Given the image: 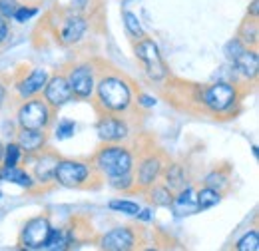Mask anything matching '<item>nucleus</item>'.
<instances>
[{"label":"nucleus","mask_w":259,"mask_h":251,"mask_svg":"<svg viewBox=\"0 0 259 251\" xmlns=\"http://www.w3.org/2000/svg\"><path fill=\"white\" fill-rule=\"evenodd\" d=\"M96 108L102 114H126L134 104L132 84L120 74H104L96 80Z\"/></svg>","instance_id":"nucleus-1"},{"label":"nucleus","mask_w":259,"mask_h":251,"mask_svg":"<svg viewBox=\"0 0 259 251\" xmlns=\"http://www.w3.org/2000/svg\"><path fill=\"white\" fill-rule=\"evenodd\" d=\"M94 170L104 178H116L132 174L136 168V157L130 148L122 144H104L94 156Z\"/></svg>","instance_id":"nucleus-2"},{"label":"nucleus","mask_w":259,"mask_h":251,"mask_svg":"<svg viewBox=\"0 0 259 251\" xmlns=\"http://www.w3.org/2000/svg\"><path fill=\"white\" fill-rule=\"evenodd\" d=\"M134 54L136 58L142 62L144 70H146V76L152 80V82H162L169 76V70L163 62L162 52H160V46L148 38V36H142L136 46H134Z\"/></svg>","instance_id":"nucleus-3"},{"label":"nucleus","mask_w":259,"mask_h":251,"mask_svg":"<svg viewBox=\"0 0 259 251\" xmlns=\"http://www.w3.org/2000/svg\"><path fill=\"white\" fill-rule=\"evenodd\" d=\"M54 120V110L42 98L22 100L16 112L18 128H32V130H48Z\"/></svg>","instance_id":"nucleus-4"},{"label":"nucleus","mask_w":259,"mask_h":251,"mask_svg":"<svg viewBox=\"0 0 259 251\" xmlns=\"http://www.w3.org/2000/svg\"><path fill=\"white\" fill-rule=\"evenodd\" d=\"M239 102V92L237 86L229 84V82H215L209 84L203 92H201V104L205 110H209L211 114H227L233 110V106Z\"/></svg>","instance_id":"nucleus-5"},{"label":"nucleus","mask_w":259,"mask_h":251,"mask_svg":"<svg viewBox=\"0 0 259 251\" xmlns=\"http://www.w3.org/2000/svg\"><path fill=\"white\" fill-rule=\"evenodd\" d=\"M94 165L80 159H60L54 172V182L62 188H82L90 182Z\"/></svg>","instance_id":"nucleus-6"},{"label":"nucleus","mask_w":259,"mask_h":251,"mask_svg":"<svg viewBox=\"0 0 259 251\" xmlns=\"http://www.w3.org/2000/svg\"><path fill=\"white\" fill-rule=\"evenodd\" d=\"M66 80L70 84V90H72L74 98L90 100L94 96V88H96V68L90 62L74 64L68 70Z\"/></svg>","instance_id":"nucleus-7"},{"label":"nucleus","mask_w":259,"mask_h":251,"mask_svg":"<svg viewBox=\"0 0 259 251\" xmlns=\"http://www.w3.org/2000/svg\"><path fill=\"white\" fill-rule=\"evenodd\" d=\"M52 229V223L48 220V216H36L32 220H28L24 223L18 243L22 249H32L40 251L44 249V243L48 239V233Z\"/></svg>","instance_id":"nucleus-8"},{"label":"nucleus","mask_w":259,"mask_h":251,"mask_svg":"<svg viewBox=\"0 0 259 251\" xmlns=\"http://www.w3.org/2000/svg\"><path fill=\"white\" fill-rule=\"evenodd\" d=\"M96 134L104 144H122L130 138V126L118 114H102L96 124Z\"/></svg>","instance_id":"nucleus-9"},{"label":"nucleus","mask_w":259,"mask_h":251,"mask_svg":"<svg viewBox=\"0 0 259 251\" xmlns=\"http://www.w3.org/2000/svg\"><path fill=\"white\" fill-rule=\"evenodd\" d=\"M42 94H44L42 100H44L52 110H58V108H62L68 102L74 100V94H72V90H70V84H68L64 74H54V76H50L48 82H46V86H44V90H42Z\"/></svg>","instance_id":"nucleus-10"},{"label":"nucleus","mask_w":259,"mask_h":251,"mask_svg":"<svg viewBox=\"0 0 259 251\" xmlns=\"http://www.w3.org/2000/svg\"><path fill=\"white\" fill-rule=\"evenodd\" d=\"M26 159L32 163V178L36 180V184L40 186H46L50 182H54V172H56V165L60 161V157L56 156L54 152H44L40 150L38 154H32V156H26Z\"/></svg>","instance_id":"nucleus-11"},{"label":"nucleus","mask_w":259,"mask_h":251,"mask_svg":"<svg viewBox=\"0 0 259 251\" xmlns=\"http://www.w3.org/2000/svg\"><path fill=\"white\" fill-rule=\"evenodd\" d=\"M134 182H136V188L140 189H148L150 186H154L163 172V159L158 154H150L144 159H140L138 168H134Z\"/></svg>","instance_id":"nucleus-12"},{"label":"nucleus","mask_w":259,"mask_h":251,"mask_svg":"<svg viewBox=\"0 0 259 251\" xmlns=\"http://www.w3.org/2000/svg\"><path fill=\"white\" fill-rule=\"evenodd\" d=\"M100 247L104 251H130L136 247V233L128 225L114 227L100 237Z\"/></svg>","instance_id":"nucleus-13"},{"label":"nucleus","mask_w":259,"mask_h":251,"mask_svg":"<svg viewBox=\"0 0 259 251\" xmlns=\"http://www.w3.org/2000/svg\"><path fill=\"white\" fill-rule=\"evenodd\" d=\"M48 78H50L48 70H44V68H32L22 80H18V82L14 84V90H16V94H18L20 100L36 98V96L42 94V90H44Z\"/></svg>","instance_id":"nucleus-14"},{"label":"nucleus","mask_w":259,"mask_h":251,"mask_svg":"<svg viewBox=\"0 0 259 251\" xmlns=\"http://www.w3.org/2000/svg\"><path fill=\"white\" fill-rule=\"evenodd\" d=\"M88 30V20L76 12H70L66 14L64 20H62V26H60V32H58V40L70 46V44H78L84 34Z\"/></svg>","instance_id":"nucleus-15"},{"label":"nucleus","mask_w":259,"mask_h":251,"mask_svg":"<svg viewBox=\"0 0 259 251\" xmlns=\"http://www.w3.org/2000/svg\"><path fill=\"white\" fill-rule=\"evenodd\" d=\"M48 142V134L46 130H32V128H18L16 132V144L22 148V152L26 156L38 154L40 150L46 148Z\"/></svg>","instance_id":"nucleus-16"},{"label":"nucleus","mask_w":259,"mask_h":251,"mask_svg":"<svg viewBox=\"0 0 259 251\" xmlns=\"http://www.w3.org/2000/svg\"><path fill=\"white\" fill-rule=\"evenodd\" d=\"M171 212L176 218H186V216H194L197 214V201H195V189L192 186H186L178 191V195H174L171 199Z\"/></svg>","instance_id":"nucleus-17"},{"label":"nucleus","mask_w":259,"mask_h":251,"mask_svg":"<svg viewBox=\"0 0 259 251\" xmlns=\"http://www.w3.org/2000/svg\"><path fill=\"white\" fill-rule=\"evenodd\" d=\"M233 70L243 76L245 80H255L257 78V70H259V54L257 48H245V52L231 64Z\"/></svg>","instance_id":"nucleus-18"},{"label":"nucleus","mask_w":259,"mask_h":251,"mask_svg":"<svg viewBox=\"0 0 259 251\" xmlns=\"http://www.w3.org/2000/svg\"><path fill=\"white\" fill-rule=\"evenodd\" d=\"M0 180L2 182H8V184H16L24 189H34L36 188V180L32 178L30 172H26L24 168L20 165H14V168H2L0 170Z\"/></svg>","instance_id":"nucleus-19"},{"label":"nucleus","mask_w":259,"mask_h":251,"mask_svg":"<svg viewBox=\"0 0 259 251\" xmlns=\"http://www.w3.org/2000/svg\"><path fill=\"white\" fill-rule=\"evenodd\" d=\"M72 243V235L68 229H56L52 227L48 233V239L44 243V251H64Z\"/></svg>","instance_id":"nucleus-20"},{"label":"nucleus","mask_w":259,"mask_h":251,"mask_svg":"<svg viewBox=\"0 0 259 251\" xmlns=\"http://www.w3.org/2000/svg\"><path fill=\"white\" fill-rule=\"evenodd\" d=\"M165 178V186L171 191H180L182 188H186V168L180 163H171L167 165V170L162 172Z\"/></svg>","instance_id":"nucleus-21"},{"label":"nucleus","mask_w":259,"mask_h":251,"mask_svg":"<svg viewBox=\"0 0 259 251\" xmlns=\"http://www.w3.org/2000/svg\"><path fill=\"white\" fill-rule=\"evenodd\" d=\"M195 201H197V210H199V212L211 210V207H215V205L222 201V191L203 186L201 189L195 191Z\"/></svg>","instance_id":"nucleus-22"},{"label":"nucleus","mask_w":259,"mask_h":251,"mask_svg":"<svg viewBox=\"0 0 259 251\" xmlns=\"http://www.w3.org/2000/svg\"><path fill=\"white\" fill-rule=\"evenodd\" d=\"M150 191V201L156 205V207H169L171 205V199H174V191L167 188L165 184H154L148 188Z\"/></svg>","instance_id":"nucleus-23"},{"label":"nucleus","mask_w":259,"mask_h":251,"mask_svg":"<svg viewBox=\"0 0 259 251\" xmlns=\"http://www.w3.org/2000/svg\"><path fill=\"white\" fill-rule=\"evenodd\" d=\"M237 38H241V42L249 48H257V38H259V24L257 18H249L247 22L241 24Z\"/></svg>","instance_id":"nucleus-24"},{"label":"nucleus","mask_w":259,"mask_h":251,"mask_svg":"<svg viewBox=\"0 0 259 251\" xmlns=\"http://www.w3.org/2000/svg\"><path fill=\"white\" fill-rule=\"evenodd\" d=\"M22 157H24L22 148L16 142H8L4 146V154H2V161L0 163H2V168H14V165H18L22 161Z\"/></svg>","instance_id":"nucleus-25"},{"label":"nucleus","mask_w":259,"mask_h":251,"mask_svg":"<svg viewBox=\"0 0 259 251\" xmlns=\"http://www.w3.org/2000/svg\"><path fill=\"white\" fill-rule=\"evenodd\" d=\"M229 172L227 170H213V172H209L207 176H205V180H203V184L207 186V188H213L218 189V191H224V189L229 188Z\"/></svg>","instance_id":"nucleus-26"},{"label":"nucleus","mask_w":259,"mask_h":251,"mask_svg":"<svg viewBox=\"0 0 259 251\" xmlns=\"http://www.w3.org/2000/svg\"><path fill=\"white\" fill-rule=\"evenodd\" d=\"M122 20H124L126 32H128L132 38L140 40L142 36H146V32H144V28H142V22H140L138 14H134V12H130V10H124V14H122Z\"/></svg>","instance_id":"nucleus-27"},{"label":"nucleus","mask_w":259,"mask_h":251,"mask_svg":"<svg viewBox=\"0 0 259 251\" xmlns=\"http://www.w3.org/2000/svg\"><path fill=\"white\" fill-rule=\"evenodd\" d=\"M245 48H249V46H245L243 42H241V38H231L229 42H227L226 46H224V54H226V60L229 64H233L243 52H245Z\"/></svg>","instance_id":"nucleus-28"},{"label":"nucleus","mask_w":259,"mask_h":251,"mask_svg":"<svg viewBox=\"0 0 259 251\" xmlns=\"http://www.w3.org/2000/svg\"><path fill=\"white\" fill-rule=\"evenodd\" d=\"M108 207L112 212H118V214H124V216H136L140 212V203H136L132 199H112L108 203Z\"/></svg>","instance_id":"nucleus-29"},{"label":"nucleus","mask_w":259,"mask_h":251,"mask_svg":"<svg viewBox=\"0 0 259 251\" xmlns=\"http://www.w3.org/2000/svg\"><path fill=\"white\" fill-rule=\"evenodd\" d=\"M237 251H259V231L257 229H249L237 243H235Z\"/></svg>","instance_id":"nucleus-30"},{"label":"nucleus","mask_w":259,"mask_h":251,"mask_svg":"<svg viewBox=\"0 0 259 251\" xmlns=\"http://www.w3.org/2000/svg\"><path fill=\"white\" fill-rule=\"evenodd\" d=\"M38 12H40V10H38L36 6H30V4H20V6L16 8V12L12 14V20H14V22H18V24H24V22H30Z\"/></svg>","instance_id":"nucleus-31"},{"label":"nucleus","mask_w":259,"mask_h":251,"mask_svg":"<svg viewBox=\"0 0 259 251\" xmlns=\"http://www.w3.org/2000/svg\"><path fill=\"white\" fill-rule=\"evenodd\" d=\"M110 186L118 191H130L136 189V182H134V172L132 174H124V176H116V178H108Z\"/></svg>","instance_id":"nucleus-32"},{"label":"nucleus","mask_w":259,"mask_h":251,"mask_svg":"<svg viewBox=\"0 0 259 251\" xmlns=\"http://www.w3.org/2000/svg\"><path fill=\"white\" fill-rule=\"evenodd\" d=\"M74 132H76V122L68 120V118H62L56 124V128H54V138L56 140H68V138L74 136Z\"/></svg>","instance_id":"nucleus-33"},{"label":"nucleus","mask_w":259,"mask_h":251,"mask_svg":"<svg viewBox=\"0 0 259 251\" xmlns=\"http://www.w3.org/2000/svg\"><path fill=\"white\" fill-rule=\"evenodd\" d=\"M18 6H20L18 0H0V16H4L6 20H10Z\"/></svg>","instance_id":"nucleus-34"},{"label":"nucleus","mask_w":259,"mask_h":251,"mask_svg":"<svg viewBox=\"0 0 259 251\" xmlns=\"http://www.w3.org/2000/svg\"><path fill=\"white\" fill-rule=\"evenodd\" d=\"M158 104V100L150 94H138V106L140 108H154Z\"/></svg>","instance_id":"nucleus-35"},{"label":"nucleus","mask_w":259,"mask_h":251,"mask_svg":"<svg viewBox=\"0 0 259 251\" xmlns=\"http://www.w3.org/2000/svg\"><path fill=\"white\" fill-rule=\"evenodd\" d=\"M6 38H8V22L4 16H0V46L6 42Z\"/></svg>","instance_id":"nucleus-36"},{"label":"nucleus","mask_w":259,"mask_h":251,"mask_svg":"<svg viewBox=\"0 0 259 251\" xmlns=\"http://www.w3.org/2000/svg\"><path fill=\"white\" fill-rule=\"evenodd\" d=\"M134 218H138L140 221H152L154 220V212H152V210H142V207H140V212H138Z\"/></svg>","instance_id":"nucleus-37"},{"label":"nucleus","mask_w":259,"mask_h":251,"mask_svg":"<svg viewBox=\"0 0 259 251\" xmlns=\"http://www.w3.org/2000/svg\"><path fill=\"white\" fill-rule=\"evenodd\" d=\"M249 18H259V0H251V6L247 8Z\"/></svg>","instance_id":"nucleus-38"},{"label":"nucleus","mask_w":259,"mask_h":251,"mask_svg":"<svg viewBox=\"0 0 259 251\" xmlns=\"http://www.w3.org/2000/svg\"><path fill=\"white\" fill-rule=\"evenodd\" d=\"M88 2H90V0H72V8H76V10H84V8L88 6Z\"/></svg>","instance_id":"nucleus-39"},{"label":"nucleus","mask_w":259,"mask_h":251,"mask_svg":"<svg viewBox=\"0 0 259 251\" xmlns=\"http://www.w3.org/2000/svg\"><path fill=\"white\" fill-rule=\"evenodd\" d=\"M6 96H8V88H6L4 82H0V106L6 102Z\"/></svg>","instance_id":"nucleus-40"},{"label":"nucleus","mask_w":259,"mask_h":251,"mask_svg":"<svg viewBox=\"0 0 259 251\" xmlns=\"http://www.w3.org/2000/svg\"><path fill=\"white\" fill-rule=\"evenodd\" d=\"M2 154H4V144L0 142V161H2Z\"/></svg>","instance_id":"nucleus-41"},{"label":"nucleus","mask_w":259,"mask_h":251,"mask_svg":"<svg viewBox=\"0 0 259 251\" xmlns=\"http://www.w3.org/2000/svg\"><path fill=\"white\" fill-rule=\"evenodd\" d=\"M0 199H2V189H0Z\"/></svg>","instance_id":"nucleus-42"},{"label":"nucleus","mask_w":259,"mask_h":251,"mask_svg":"<svg viewBox=\"0 0 259 251\" xmlns=\"http://www.w3.org/2000/svg\"><path fill=\"white\" fill-rule=\"evenodd\" d=\"M30 2H38V0H30Z\"/></svg>","instance_id":"nucleus-43"}]
</instances>
